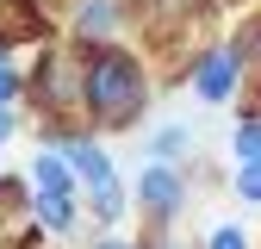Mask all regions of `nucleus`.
Masks as SVG:
<instances>
[{
    "instance_id": "nucleus-6",
    "label": "nucleus",
    "mask_w": 261,
    "mask_h": 249,
    "mask_svg": "<svg viewBox=\"0 0 261 249\" xmlns=\"http://www.w3.org/2000/svg\"><path fill=\"white\" fill-rule=\"evenodd\" d=\"M31 168H38V187H62V193H75V168L69 162H62V156H38V162H31Z\"/></svg>"
},
{
    "instance_id": "nucleus-3",
    "label": "nucleus",
    "mask_w": 261,
    "mask_h": 249,
    "mask_svg": "<svg viewBox=\"0 0 261 249\" xmlns=\"http://www.w3.org/2000/svg\"><path fill=\"white\" fill-rule=\"evenodd\" d=\"M237 75H243V56L237 50H205V62H199V100L205 106H224L230 87H237Z\"/></svg>"
},
{
    "instance_id": "nucleus-11",
    "label": "nucleus",
    "mask_w": 261,
    "mask_h": 249,
    "mask_svg": "<svg viewBox=\"0 0 261 249\" xmlns=\"http://www.w3.org/2000/svg\"><path fill=\"white\" fill-rule=\"evenodd\" d=\"M212 249H243V231H237V225H224V231H212Z\"/></svg>"
},
{
    "instance_id": "nucleus-8",
    "label": "nucleus",
    "mask_w": 261,
    "mask_h": 249,
    "mask_svg": "<svg viewBox=\"0 0 261 249\" xmlns=\"http://www.w3.org/2000/svg\"><path fill=\"white\" fill-rule=\"evenodd\" d=\"M187 143H193V137H187V124H168V131L155 137V162H174V156H180Z\"/></svg>"
},
{
    "instance_id": "nucleus-10",
    "label": "nucleus",
    "mask_w": 261,
    "mask_h": 249,
    "mask_svg": "<svg viewBox=\"0 0 261 249\" xmlns=\"http://www.w3.org/2000/svg\"><path fill=\"white\" fill-rule=\"evenodd\" d=\"M112 19H118V7H112V0H93V7L81 13V31H106Z\"/></svg>"
},
{
    "instance_id": "nucleus-7",
    "label": "nucleus",
    "mask_w": 261,
    "mask_h": 249,
    "mask_svg": "<svg viewBox=\"0 0 261 249\" xmlns=\"http://www.w3.org/2000/svg\"><path fill=\"white\" fill-rule=\"evenodd\" d=\"M237 193H243L249 206H261V156H249V162L237 168Z\"/></svg>"
},
{
    "instance_id": "nucleus-14",
    "label": "nucleus",
    "mask_w": 261,
    "mask_h": 249,
    "mask_svg": "<svg viewBox=\"0 0 261 249\" xmlns=\"http://www.w3.org/2000/svg\"><path fill=\"white\" fill-rule=\"evenodd\" d=\"M100 249H130V243H118V237H106V243H100Z\"/></svg>"
},
{
    "instance_id": "nucleus-5",
    "label": "nucleus",
    "mask_w": 261,
    "mask_h": 249,
    "mask_svg": "<svg viewBox=\"0 0 261 249\" xmlns=\"http://www.w3.org/2000/svg\"><path fill=\"white\" fill-rule=\"evenodd\" d=\"M69 200H75V193H62V187H38V200H31V206H38V218H44L50 231H62V225L75 218V206H69Z\"/></svg>"
},
{
    "instance_id": "nucleus-9",
    "label": "nucleus",
    "mask_w": 261,
    "mask_h": 249,
    "mask_svg": "<svg viewBox=\"0 0 261 249\" xmlns=\"http://www.w3.org/2000/svg\"><path fill=\"white\" fill-rule=\"evenodd\" d=\"M230 150H237V162H249V156H261V118H249V124H243Z\"/></svg>"
},
{
    "instance_id": "nucleus-1",
    "label": "nucleus",
    "mask_w": 261,
    "mask_h": 249,
    "mask_svg": "<svg viewBox=\"0 0 261 249\" xmlns=\"http://www.w3.org/2000/svg\"><path fill=\"white\" fill-rule=\"evenodd\" d=\"M81 93H87V112L100 118V124H130V118L143 112V69H137L124 50L93 44V50H87Z\"/></svg>"
},
{
    "instance_id": "nucleus-2",
    "label": "nucleus",
    "mask_w": 261,
    "mask_h": 249,
    "mask_svg": "<svg viewBox=\"0 0 261 249\" xmlns=\"http://www.w3.org/2000/svg\"><path fill=\"white\" fill-rule=\"evenodd\" d=\"M69 168H75V181L87 187L93 212L112 225V218L124 212V187H118V175H112V162H106V150H93V143H69Z\"/></svg>"
},
{
    "instance_id": "nucleus-12",
    "label": "nucleus",
    "mask_w": 261,
    "mask_h": 249,
    "mask_svg": "<svg viewBox=\"0 0 261 249\" xmlns=\"http://www.w3.org/2000/svg\"><path fill=\"white\" fill-rule=\"evenodd\" d=\"M13 93H19V75L7 69V62H0V106H7V100H13Z\"/></svg>"
},
{
    "instance_id": "nucleus-13",
    "label": "nucleus",
    "mask_w": 261,
    "mask_h": 249,
    "mask_svg": "<svg viewBox=\"0 0 261 249\" xmlns=\"http://www.w3.org/2000/svg\"><path fill=\"white\" fill-rule=\"evenodd\" d=\"M7 131H13V118H7V106H0V143H7Z\"/></svg>"
},
{
    "instance_id": "nucleus-4",
    "label": "nucleus",
    "mask_w": 261,
    "mask_h": 249,
    "mask_svg": "<svg viewBox=\"0 0 261 249\" xmlns=\"http://www.w3.org/2000/svg\"><path fill=\"white\" fill-rule=\"evenodd\" d=\"M137 193H143V206L155 212V218H174L180 212V175L168 168V162H155V168H143V187H137Z\"/></svg>"
},
{
    "instance_id": "nucleus-15",
    "label": "nucleus",
    "mask_w": 261,
    "mask_h": 249,
    "mask_svg": "<svg viewBox=\"0 0 261 249\" xmlns=\"http://www.w3.org/2000/svg\"><path fill=\"white\" fill-rule=\"evenodd\" d=\"M0 56H7V31H0Z\"/></svg>"
}]
</instances>
